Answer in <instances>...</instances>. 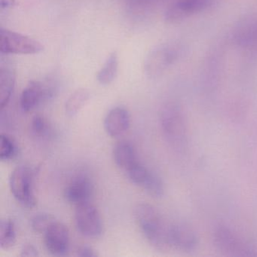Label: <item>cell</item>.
<instances>
[{"mask_svg":"<svg viewBox=\"0 0 257 257\" xmlns=\"http://www.w3.org/2000/svg\"><path fill=\"white\" fill-rule=\"evenodd\" d=\"M53 89L39 81H31L23 90L21 96V107L29 112L37 107L43 100L52 97Z\"/></svg>","mask_w":257,"mask_h":257,"instance_id":"cell-11","label":"cell"},{"mask_svg":"<svg viewBox=\"0 0 257 257\" xmlns=\"http://www.w3.org/2000/svg\"><path fill=\"white\" fill-rule=\"evenodd\" d=\"M16 76L13 67L9 64L0 67V106L4 109L10 102L14 89Z\"/></svg>","mask_w":257,"mask_h":257,"instance_id":"cell-15","label":"cell"},{"mask_svg":"<svg viewBox=\"0 0 257 257\" xmlns=\"http://www.w3.org/2000/svg\"><path fill=\"white\" fill-rule=\"evenodd\" d=\"M131 118L127 109L115 107L111 109L104 119V128L108 135L117 138L124 135L130 127Z\"/></svg>","mask_w":257,"mask_h":257,"instance_id":"cell-14","label":"cell"},{"mask_svg":"<svg viewBox=\"0 0 257 257\" xmlns=\"http://www.w3.org/2000/svg\"><path fill=\"white\" fill-rule=\"evenodd\" d=\"M76 255L79 257H97L98 255L97 252L88 245L79 246L76 251Z\"/></svg>","mask_w":257,"mask_h":257,"instance_id":"cell-26","label":"cell"},{"mask_svg":"<svg viewBox=\"0 0 257 257\" xmlns=\"http://www.w3.org/2000/svg\"><path fill=\"white\" fill-rule=\"evenodd\" d=\"M234 38L241 47L257 50V16L240 21L234 29Z\"/></svg>","mask_w":257,"mask_h":257,"instance_id":"cell-13","label":"cell"},{"mask_svg":"<svg viewBox=\"0 0 257 257\" xmlns=\"http://www.w3.org/2000/svg\"><path fill=\"white\" fill-rule=\"evenodd\" d=\"M134 216L150 244L159 250L171 248L169 231L171 224L165 222L162 215L153 206L146 203L135 207Z\"/></svg>","mask_w":257,"mask_h":257,"instance_id":"cell-1","label":"cell"},{"mask_svg":"<svg viewBox=\"0 0 257 257\" xmlns=\"http://www.w3.org/2000/svg\"><path fill=\"white\" fill-rule=\"evenodd\" d=\"M75 222L79 232L85 237H100L103 232V222L98 210L90 202L77 206Z\"/></svg>","mask_w":257,"mask_h":257,"instance_id":"cell-7","label":"cell"},{"mask_svg":"<svg viewBox=\"0 0 257 257\" xmlns=\"http://www.w3.org/2000/svg\"><path fill=\"white\" fill-rule=\"evenodd\" d=\"M169 240L171 247L183 252H192L198 245V237L195 231L183 223L171 224Z\"/></svg>","mask_w":257,"mask_h":257,"instance_id":"cell-10","label":"cell"},{"mask_svg":"<svg viewBox=\"0 0 257 257\" xmlns=\"http://www.w3.org/2000/svg\"><path fill=\"white\" fill-rule=\"evenodd\" d=\"M112 155L117 166L125 171L138 163L135 149L126 141L117 144L114 147Z\"/></svg>","mask_w":257,"mask_h":257,"instance_id":"cell-16","label":"cell"},{"mask_svg":"<svg viewBox=\"0 0 257 257\" xmlns=\"http://www.w3.org/2000/svg\"><path fill=\"white\" fill-rule=\"evenodd\" d=\"M90 98V93L85 89H79L71 94L66 102L65 111L70 118L76 116Z\"/></svg>","mask_w":257,"mask_h":257,"instance_id":"cell-18","label":"cell"},{"mask_svg":"<svg viewBox=\"0 0 257 257\" xmlns=\"http://www.w3.org/2000/svg\"><path fill=\"white\" fill-rule=\"evenodd\" d=\"M118 69V58L116 52H113L109 55L107 59L102 66L97 75V81L101 85L110 84L116 77Z\"/></svg>","mask_w":257,"mask_h":257,"instance_id":"cell-17","label":"cell"},{"mask_svg":"<svg viewBox=\"0 0 257 257\" xmlns=\"http://www.w3.org/2000/svg\"><path fill=\"white\" fill-rule=\"evenodd\" d=\"M56 221V218L52 215L49 213H39L31 220V226L36 232L45 234L49 227Z\"/></svg>","mask_w":257,"mask_h":257,"instance_id":"cell-21","label":"cell"},{"mask_svg":"<svg viewBox=\"0 0 257 257\" xmlns=\"http://www.w3.org/2000/svg\"><path fill=\"white\" fill-rule=\"evenodd\" d=\"M93 186L86 176L79 175L73 178L64 191V197L70 204L77 206L88 203L92 195Z\"/></svg>","mask_w":257,"mask_h":257,"instance_id":"cell-12","label":"cell"},{"mask_svg":"<svg viewBox=\"0 0 257 257\" xmlns=\"http://www.w3.org/2000/svg\"><path fill=\"white\" fill-rule=\"evenodd\" d=\"M142 188L153 198H161L165 192V187L162 179L153 172L150 174Z\"/></svg>","mask_w":257,"mask_h":257,"instance_id":"cell-20","label":"cell"},{"mask_svg":"<svg viewBox=\"0 0 257 257\" xmlns=\"http://www.w3.org/2000/svg\"><path fill=\"white\" fill-rule=\"evenodd\" d=\"M126 172H127L131 181L135 184L141 186V187L144 186V185L147 182V179L152 174V171H150V170L147 169V168L143 166L140 163L136 164L135 166L131 168Z\"/></svg>","mask_w":257,"mask_h":257,"instance_id":"cell-22","label":"cell"},{"mask_svg":"<svg viewBox=\"0 0 257 257\" xmlns=\"http://www.w3.org/2000/svg\"><path fill=\"white\" fill-rule=\"evenodd\" d=\"M31 130L36 135H44L48 130L47 122L45 118L40 115H35L31 121Z\"/></svg>","mask_w":257,"mask_h":257,"instance_id":"cell-24","label":"cell"},{"mask_svg":"<svg viewBox=\"0 0 257 257\" xmlns=\"http://www.w3.org/2000/svg\"><path fill=\"white\" fill-rule=\"evenodd\" d=\"M38 255V250L31 243H25L22 246V250H21V256L36 257Z\"/></svg>","mask_w":257,"mask_h":257,"instance_id":"cell-25","label":"cell"},{"mask_svg":"<svg viewBox=\"0 0 257 257\" xmlns=\"http://www.w3.org/2000/svg\"><path fill=\"white\" fill-rule=\"evenodd\" d=\"M44 50L40 42L19 33L1 28L0 52L3 55H36Z\"/></svg>","mask_w":257,"mask_h":257,"instance_id":"cell-5","label":"cell"},{"mask_svg":"<svg viewBox=\"0 0 257 257\" xmlns=\"http://www.w3.org/2000/svg\"><path fill=\"white\" fill-rule=\"evenodd\" d=\"M216 0H174L165 12L168 24H177L203 13L214 5Z\"/></svg>","mask_w":257,"mask_h":257,"instance_id":"cell-8","label":"cell"},{"mask_svg":"<svg viewBox=\"0 0 257 257\" xmlns=\"http://www.w3.org/2000/svg\"><path fill=\"white\" fill-rule=\"evenodd\" d=\"M16 241L15 224L12 219H2L0 222V247L10 249L14 246Z\"/></svg>","mask_w":257,"mask_h":257,"instance_id":"cell-19","label":"cell"},{"mask_svg":"<svg viewBox=\"0 0 257 257\" xmlns=\"http://www.w3.org/2000/svg\"><path fill=\"white\" fill-rule=\"evenodd\" d=\"M16 153V146L14 141L7 135L0 137V159L8 161L13 159Z\"/></svg>","mask_w":257,"mask_h":257,"instance_id":"cell-23","label":"cell"},{"mask_svg":"<svg viewBox=\"0 0 257 257\" xmlns=\"http://www.w3.org/2000/svg\"><path fill=\"white\" fill-rule=\"evenodd\" d=\"M213 242L218 251L225 255L257 256V249L237 233L225 225H219L213 233Z\"/></svg>","mask_w":257,"mask_h":257,"instance_id":"cell-3","label":"cell"},{"mask_svg":"<svg viewBox=\"0 0 257 257\" xmlns=\"http://www.w3.org/2000/svg\"><path fill=\"white\" fill-rule=\"evenodd\" d=\"M34 172L25 165L17 167L12 172L10 185L12 193L24 207L33 208L37 205L34 192Z\"/></svg>","mask_w":257,"mask_h":257,"instance_id":"cell-4","label":"cell"},{"mask_svg":"<svg viewBox=\"0 0 257 257\" xmlns=\"http://www.w3.org/2000/svg\"><path fill=\"white\" fill-rule=\"evenodd\" d=\"M44 234L45 244L51 254L57 256L67 254L70 245V233L64 223L57 220Z\"/></svg>","mask_w":257,"mask_h":257,"instance_id":"cell-9","label":"cell"},{"mask_svg":"<svg viewBox=\"0 0 257 257\" xmlns=\"http://www.w3.org/2000/svg\"><path fill=\"white\" fill-rule=\"evenodd\" d=\"M179 56V49L174 45L162 44L156 46L147 56L145 61V71L150 78L162 76Z\"/></svg>","mask_w":257,"mask_h":257,"instance_id":"cell-6","label":"cell"},{"mask_svg":"<svg viewBox=\"0 0 257 257\" xmlns=\"http://www.w3.org/2000/svg\"><path fill=\"white\" fill-rule=\"evenodd\" d=\"M161 126L168 142L178 150L188 144V129L183 111L180 106L169 103L164 106L160 115Z\"/></svg>","mask_w":257,"mask_h":257,"instance_id":"cell-2","label":"cell"}]
</instances>
